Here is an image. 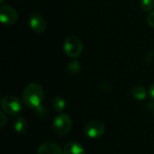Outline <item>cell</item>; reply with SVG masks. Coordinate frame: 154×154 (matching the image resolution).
Listing matches in <instances>:
<instances>
[{"instance_id": "obj_1", "label": "cell", "mask_w": 154, "mask_h": 154, "mask_svg": "<svg viewBox=\"0 0 154 154\" xmlns=\"http://www.w3.org/2000/svg\"><path fill=\"white\" fill-rule=\"evenodd\" d=\"M44 97V91L38 83H31L23 90V101L30 108H37L41 106Z\"/></svg>"}, {"instance_id": "obj_2", "label": "cell", "mask_w": 154, "mask_h": 154, "mask_svg": "<svg viewBox=\"0 0 154 154\" xmlns=\"http://www.w3.org/2000/svg\"><path fill=\"white\" fill-rule=\"evenodd\" d=\"M83 50V45L81 40L76 35L68 36L63 43V51L65 54L71 59L78 58Z\"/></svg>"}, {"instance_id": "obj_3", "label": "cell", "mask_w": 154, "mask_h": 154, "mask_svg": "<svg viewBox=\"0 0 154 154\" xmlns=\"http://www.w3.org/2000/svg\"><path fill=\"white\" fill-rule=\"evenodd\" d=\"M3 111L10 116H16L22 111V102L14 96H5L1 101Z\"/></svg>"}, {"instance_id": "obj_4", "label": "cell", "mask_w": 154, "mask_h": 154, "mask_svg": "<svg viewBox=\"0 0 154 154\" xmlns=\"http://www.w3.org/2000/svg\"><path fill=\"white\" fill-rule=\"evenodd\" d=\"M71 119L68 115L63 113L59 114L53 121V132L58 135L63 136L69 132L71 128Z\"/></svg>"}, {"instance_id": "obj_5", "label": "cell", "mask_w": 154, "mask_h": 154, "mask_svg": "<svg viewBox=\"0 0 154 154\" xmlns=\"http://www.w3.org/2000/svg\"><path fill=\"white\" fill-rule=\"evenodd\" d=\"M105 133V125L99 120L89 122L85 127V134L89 138H98Z\"/></svg>"}, {"instance_id": "obj_6", "label": "cell", "mask_w": 154, "mask_h": 154, "mask_svg": "<svg viewBox=\"0 0 154 154\" xmlns=\"http://www.w3.org/2000/svg\"><path fill=\"white\" fill-rule=\"evenodd\" d=\"M18 18V14L15 9L10 5H3L0 9L1 23L6 25L14 24Z\"/></svg>"}, {"instance_id": "obj_7", "label": "cell", "mask_w": 154, "mask_h": 154, "mask_svg": "<svg viewBox=\"0 0 154 154\" xmlns=\"http://www.w3.org/2000/svg\"><path fill=\"white\" fill-rule=\"evenodd\" d=\"M29 24L32 30L37 33H42L45 32L47 27L45 19L38 14H33L31 15L29 20Z\"/></svg>"}, {"instance_id": "obj_8", "label": "cell", "mask_w": 154, "mask_h": 154, "mask_svg": "<svg viewBox=\"0 0 154 154\" xmlns=\"http://www.w3.org/2000/svg\"><path fill=\"white\" fill-rule=\"evenodd\" d=\"M37 154H63V151L58 144L48 142L40 145Z\"/></svg>"}, {"instance_id": "obj_9", "label": "cell", "mask_w": 154, "mask_h": 154, "mask_svg": "<svg viewBox=\"0 0 154 154\" xmlns=\"http://www.w3.org/2000/svg\"><path fill=\"white\" fill-rule=\"evenodd\" d=\"M63 154H85V150L81 144L76 142H70L65 145Z\"/></svg>"}, {"instance_id": "obj_10", "label": "cell", "mask_w": 154, "mask_h": 154, "mask_svg": "<svg viewBox=\"0 0 154 154\" xmlns=\"http://www.w3.org/2000/svg\"><path fill=\"white\" fill-rule=\"evenodd\" d=\"M14 128L18 134H23L28 129V124L23 117H17L14 122Z\"/></svg>"}, {"instance_id": "obj_11", "label": "cell", "mask_w": 154, "mask_h": 154, "mask_svg": "<svg viewBox=\"0 0 154 154\" xmlns=\"http://www.w3.org/2000/svg\"><path fill=\"white\" fill-rule=\"evenodd\" d=\"M132 94H133V97L137 100H143L147 97L146 90L142 86H135L132 90Z\"/></svg>"}, {"instance_id": "obj_12", "label": "cell", "mask_w": 154, "mask_h": 154, "mask_svg": "<svg viewBox=\"0 0 154 154\" xmlns=\"http://www.w3.org/2000/svg\"><path fill=\"white\" fill-rule=\"evenodd\" d=\"M51 104H52V107L54 108V110L58 112H61L66 106V101L61 97H55L52 99Z\"/></svg>"}, {"instance_id": "obj_13", "label": "cell", "mask_w": 154, "mask_h": 154, "mask_svg": "<svg viewBox=\"0 0 154 154\" xmlns=\"http://www.w3.org/2000/svg\"><path fill=\"white\" fill-rule=\"evenodd\" d=\"M67 70L70 74H77L80 70V62L78 60H74L69 63L67 67Z\"/></svg>"}, {"instance_id": "obj_14", "label": "cell", "mask_w": 154, "mask_h": 154, "mask_svg": "<svg viewBox=\"0 0 154 154\" xmlns=\"http://www.w3.org/2000/svg\"><path fill=\"white\" fill-rule=\"evenodd\" d=\"M141 7L144 12H149L154 7V0H142Z\"/></svg>"}, {"instance_id": "obj_15", "label": "cell", "mask_w": 154, "mask_h": 154, "mask_svg": "<svg viewBox=\"0 0 154 154\" xmlns=\"http://www.w3.org/2000/svg\"><path fill=\"white\" fill-rule=\"evenodd\" d=\"M147 22H148V23H149L150 26H152V27H153L154 28V11L151 12V13L148 14Z\"/></svg>"}, {"instance_id": "obj_16", "label": "cell", "mask_w": 154, "mask_h": 154, "mask_svg": "<svg viewBox=\"0 0 154 154\" xmlns=\"http://www.w3.org/2000/svg\"><path fill=\"white\" fill-rule=\"evenodd\" d=\"M149 96H150L151 99L154 101V83L152 85V86H151V88H150V90H149Z\"/></svg>"}, {"instance_id": "obj_17", "label": "cell", "mask_w": 154, "mask_h": 154, "mask_svg": "<svg viewBox=\"0 0 154 154\" xmlns=\"http://www.w3.org/2000/svg\"><path fill=\"white\" fill-rule=\"evenodd\" d=\"M1 117H2V122H1V127H4L5 125V123L7 122L6 121V118H5V116L4 114V112H1Z\"/></svg>"}, {"instance_id": "obj_18", "label": "cell", "mask_w": 154, "mask_h": 154, "mask_svg": "<svg viewBox=\"0 0 154 154\" xmlns=\"http://www.w3.org/2000/svg\"><path fill=\"white\" fill-rule=\"evenodd\" d=\"M3 2H4V0H0V3H1V4H2Z\"/></svg>"}]
</instances>
